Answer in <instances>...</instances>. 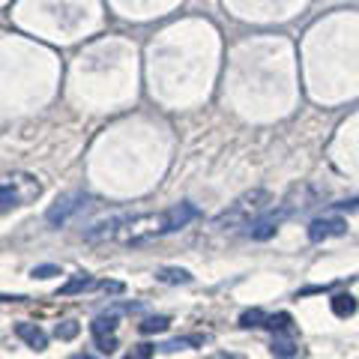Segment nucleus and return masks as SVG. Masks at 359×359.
Returning a JSON list of instances; mask_svg holds the SVG:
<instances>
[{"label": "nucleus", "mask_w": 359, "mask_h": 359, "mask_svg": "<svg viewBox=\"0 0 359 359\" xmlns=\"http://www.w3.org/2000/svg\"><path fill=\"white\" fill-rule=\"evenodd\" d=\"M69 359H99V356H93V353H75V356H69Z\"/></svg>", "instance_id": "nucleus-23"}, {"label": "nucleus", "mask_w": 359, "mask_h": 359, "mask_svg": "<svg viewBox=\"0 0 359 359\" xmlns=\"http://www.w3.org/2000/svg\"><path fill=\"white\" fill-rule=\"evenodd\" d=\"M171 327V318H165V314H156V318H147L141 323V332L144 335H153V332H165Z\"/></svg>", "instance_id": "nucleus-14"}, {"label": "nucleus", "mask_w": 359, "mask_h": 359, "mask_svg": "<svg viewBox=\"0 0 359 359\" xmlns=\"http://www.w3.org/2000/svg\"><path fill=\"white\" fill-rule=\"evenodd\" d=\"M15 335L21 341H27L33 351H45V347H48V335H45V330L42 327H36V323H18L15 327Z\"/></svg>", "instance_id": "nucleus-7"}, {"label": "nucleus", "mask_w": 359, "mask_h": 359, "mask_svg": "<svg viewBox=\"0 0 359 359\" xmlns=\"http://www.w3.org/2000/svg\"><path fill=\"white\" fill-rule=\"evenodd\" d=\"M192 219H198V207L195 204H174L162 212H144V216H126L117 231V240L126 245H144L156 237L174 233L180 228H186Z\"/></svg>", "instance_id": "nucleus-1"}, {"label": "nucleus", "mask_w": 359, "mask_h": 359, "mask_svg": "<svg viewBox=\"0 0 359 359\" xmlns=\"http://www.w3.org/2000/svg\"><path fill=\"white\" fill-rule=\"evenodd\" d=\"M198 344H204V339H201V335H189V339L165 341V344H162V351H165V353H177V351H189V347H198Z\"/></svg>", "instance_id": "nucleus-13"}, {"label": "nucleus", "mask_w": 359, "mask_h": 359, "mask_svg": "<svg viewBox=\"0 0 359 359\" xmlns=\"http://www.w3.org/2000/svg\"><path fill=\"white\" fill-rule=\"evenodd\" d=\"M332 311H335V318H353L356 314V297L353 294H335L332 297Z\"/></svg>", "instance_id": "nucleus-9"}, {"label": "nucleus", "mask_w": 359, "mask_h": 359, "mask_svg": "<svg viewBox=\"0 0 359 359\" xmlns=\"http://www.w3.org/2000/svg\"><path fill=\"white\" fill-rule=\"evenodd\" d=\"M299 204H294V201H282V204H278V210H273V212H266V216H261V219H257L255 224H252V240H269V237H273V233L278 231V224H282L287 216H290V212H294ZM302 210V207H299Z\"/></svg>", "instance_id": "nucleus-5"}, {"label": "nucleus", "mask_w": 359, "mask_h": 359, "mask_svg": "<svg viewBox=\"0 0 359 359\" xmlns=\"http://www.w3.org/2000/svg\"><path fill=\"white\" fill-rule=\"evenodd\" d=\"M33 278H51V276H60V266L54 264H45V266H33Z\"/></svg>", "instance_id": "nucleus-19"}, {"label": "nucleus", "mask_w": 359, "mask_h": 359, "mask_svg": "<svg viewBox=\"0 0 359 359\" xmlns=\"http://www.w3.org/2000/svg\"><path fill=\"white\" fill-rule=\"evenodd\" d=\"M156 278L165 285H189L192 282V273H189V269H180V266H165V269H159Z\"/></svg>", "instance_id": "nucleus-10"}, {"label": "nucleus", "mask_w": 359, "mask_h": 359, "mask_svg": "<svg viewBox=\"0 0 359 359\" xmlns=\"http://www.w3.org/2000/svg\"><path fill=\"white\" fill-rule=\"evenodd\" d=\"M266 323V314L261 309H249V311H243L240 314V327L243 330H249V327H264Z\"/></svg>", "instance_id": "nucleus-15"}, {"label": "nucleus", "mask_w": 359, "mask_h": 359, "mask_svg": "<svg viewBox=\"0 0 359 359\" xmlns=\"http://www.w3.org/2000/svg\"><path fill=\"white\" fill-rule=\"evenodd\" d=\"M273 353L278 359H290V356H297V344L290 341V339H276L273 341Z\"/></svg>", "instance_id": "nucleus-16"}, {"label": "nucleus", "mask_w": 359, "mask_h": 359, "mask_svg": "<svg viewBox=\"0 0 359 359\" xmlns=\"http://www.w3.org/2000/svg\"><path fill=\"white\" fill-rule=\"evenodd\" d=\"M42 195V183L33 174H9L0 180V212L25 207Z\"/></svg>", "instance_id": "nucleus-3"}, {"label": "nucleus", "mask_w": 359, "mask_h": 359, "mask_svg": "<svg viewBox=\"0 0 359 359\" xmlns=\"http://www.w3.org/2000/svg\"><path fill=\"white\" fill-rule=\"evenodd\" d=\"M123 309H111L108 314H99V318L90 323V332H93V339H99V335H114L117 332V314Z\"/></svg>", "instance_id": "nucleus-8"}, {"label": "nucleus", "mask_w": 359, "mask_h": 359, "mask_svg": "<svg viewBox=\"0 0 359 359\" xmlns=\"http://www.w3.org/2000/svg\"><path fill=\"white\" fill-rule=\"evenodd\" d=\"M93 287V278H90V273H75L69 282H66L60 287V297H72V294H81V290Z\"/></svg>", "instance_id": "nucleus-11"}, {"label": "nucleus", "mask_w": 359, "mask_h": 359, "mask_svg": "<svg viewBox=\"0 0 359 359\" xmlns=\"http://www.w3.org/2000/svg\"><path fill=\"white\" fill-rule=\"evenodd\" d=\"M87 204H90V198L84 192H69V195H63V198L54 201L51 210L45 212V222L54 224V228H63V224L69 222L75 212H81Z\"/></svg>", "instance_id": "nucleus-4"}, {"label": "nucleus", "mask_w": 359, "mask_h": 359, "mask_svg": "<svg viewBox=\"0 0 359 359\" xmlns=\"http://www.w3.org/2000/svg\"><path fill=\"white\" fill-rule=\"evenodd\" d=\"M290 323H294V318H290L287 311H278V314H266V323H264V327H266L269 332H287Z\"/></svg>", "instance_id": "nucleus-12"}, {"label": "nucleus", "mask_w": 359, "mask_h": 359, "mask_svg": "<svg viewBox=\"0 0 359 359\" xmlns=\"http://www.w3.org/2000/svg\"><path fill=\"white\" fill-rule=\"evenodd\" d=\"M96 347H99L102 353H114V351H117V335H99Z\"/></svg>", "instance_id": "nucleus-18"}, {"label": "nucleus", "mask_w": 359, "mask_h": 359, "mask_svg": "<svg viewBox=\"0 0 359 359\" xmlns=\"http://www.w3.org/2000/svg\"><path fill=\"white\" fill-rule=\"evenodd\" d=\"M269 207V192L266 189H252V192L240 195L233 204H228V210L216 219V228L228 231V228H240V224H249L252 219H257L261 212Z\"/></svg>", "instance_id": "nucleus-2"}, {"label": "nucleus", "mask_w": 359, "mask_h": 359, "mask_svg": "<svg viewBox=\"0 0 359 359\" xmlns=\"http://www.w3.org/2000/svg\"><path fill=\"white\" fill-rule=\"evenodd\" d=\"M78 330H81V327H78L75 320H63V323H57V330H54V332H57L60 341H72L78 335Z\"/></svg>", "instance_id": "nucleus-17"}, {"label": "nucleus", "mask_w": 359, "mask_h": 359, "mask_svg": "<svg viewBox=\"0 0 359 359\" xmlns=\"http://www.w3.org/2000/svg\"><path fill=\"white\" fill-rule=\"evenodd\" d=\"M335 210H359V198H353V201H341V204H332Z\"/></svg>", "instance_id": "nucleus-22"}, {"label": "nucleus", "mask_w": 359, "mask_h": 359, "mask_svg": "<svg viewBox=\"0 0 359 359\" xmlns=\"http://www.w3.org/2000/svg\"><path fill=\"white\" fill-rule=\"evenodd\" d=\"M347 233V222L339 216H323V219H314L309 224V240L311 243H320V240H330V237H341Z\"/></svg>", "instance_id": "nucleus-6"}, {"label": "nucleus", "mask_w": 359, "mask_h": 359, "mask_svg": "<svg viewBox=\"0 0 359 359\" xmlns=\"http://www.w3.org/2000/svg\"><path fill=\"white\" fill-rule=\"evenodd\" d=\"M126 359H129V356H126Z\"/></svg>", "instance_id": "nucleus-25"}, {"label": "nucleus", "mask_w": 359, "mask_h": 359, "mask_svg": "<svg viewBox=\"0 0 359 359\" xmlns=\"http://www.w3.org/2000/svg\"><path fill=\"white\" fill-rule=\"evenodd\" d=\"M153 351H156L153 344H138V347H135V353H132L129 359H153Z\"/></svg>", "instance_id": "nucleus-20"}, {"label": "nucleus", "mask_w": 359, "mask_h": 359, "mask_svg": "<svg viewBox=\"0 0 359 359\" xmlns=\"http://www.w3.org/2000/svg\"><path fill=\"white\" fill-rule=\"evenodd\" d=\"M219 359H224V356H219Z\"/></svg>", "instance_id": "nucleus-24"}, {"label": "nucleus", "mask_w": 359, "mask_h": 359, "mask_svg": "<svg viewBox=\"0 0 359 359\" xmlns=\"http://www.w3.org/2000/svg\"><path fill=\"white\" fill-rule=\"evenodd\" d=\"M99 287H102L105 294H120V290H123V285H120V282H102Z\"/></svg>", "instance_id": "nucleus-21"}]
</instances>
